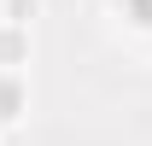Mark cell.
<instances>
[{"label": "cell", "mask_w": 152, "mask_h": 146, "mask_svg": "<svg viewBox=\"0 0 152 146\" xmlns=\"http://www.w3.org/2000/svg\"><path fill=\"white\" fill-rule=\"evenodd\" d=\"M35 53V35H29V23H12L0 18V70H23Z\"/></svg>", "instance_id": "cell-1"}, {"label": "cell", "mask_w": 152, "mask_h": 146, "mask_svg": "<svg viewBox=\"0 0 152 146\" xmlns=\"http://www.w3.org/2000/svg\"><path fill=\"white\" fill-rule=\"evenodd\" d=\"M29 111V82L23 70H0V128H18Z\"/></svg>", "instance_id": "cell-2"}, {"label": "cell", "mask_w": 152, "mask_h": 146, "mask_svg": "<svg viewBox=\"0 0 152 146\" xmlns=\"http://www.w3.org/2000/svg\"><path fill=\"white\" fill-rule=\"evenodd\" d=\"M41 12H47V0H0V18H12V23H35Z\"/></svg>", "instance_id": "cell-3"}]
</instances>
